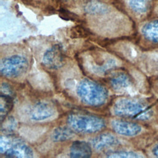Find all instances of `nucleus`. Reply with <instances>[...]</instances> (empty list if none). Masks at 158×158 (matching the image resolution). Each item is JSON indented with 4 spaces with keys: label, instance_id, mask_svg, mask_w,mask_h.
<instances>
[{
    "label": "nucleus",
    "instance_id": "17",
    "mask_svg": "<svg viewBox=\"0 0 158 158\" xmlns=\"http://www.w3.org/2000/svg\"><path fill=\"white\" fill-rule=\"evenodd\" d=\"M106 156L107 157H142L143 155L130 151H108Z\"/></svg>",
    "mask_w": 158,
    "mask_h": 158
},
{
    "label": "nucleus",
    "instance_id": "15",
    "mask_svg": "<svg viewBox=\"0 0 158 158\" xmlns=\"http://www.w3.org/2000/svg\"><path fill=\"white\" fill-rule=\"evenodd\" d=\"M150 0H128L130 8L136 14H145L149 9Z\"/></svg>",
    "mask_w": 158,
    "mask_h": 158
},
{
    "label": "nucleus",
    "instance_id": "1",
    "mask_svg": "<svg viewBox=\"0 0 158 158\" xmlns=\"http://www.w3.org/2000/svg\"><path fill=\"white\" fill-rule=\"evenodd\" d=\"M113 112L117 116L140 121L150 120L154 117L151 106L137 99L122 98L117 100L113 106Z\"/></svg>",
    "mask_w": 158,
    "mask_h": 158
},
{
    "label": "nucleus",
    "instance_id": "11",
    "mask_svg": "<svg viewBox=\"0 0 158 158\" xmlns=\"http://www.w3.org/2000/svg\"><path fill=\"white\" fill-rule=\"evenodd\" d=\"M91 144L84 141H75L70 148L71 157H89L92 154Z\"/></svg>",
    "mask_w": 158,
    "mask_h": 158
},
{
    "label": "nucleus",
    "instance_id": "18",
    "mask_svg": "<svg viewBox=\"0 0 158 158\" xmlns=\"http://www.w3.org/2000/svg\"><path fill=\"white\" fill-rule=\"evenodd\" d=\"M4 123H2V130L4 131L7 133H9L14 129H15L17 127V122L14 118L10 117L7 118V119L4 118Z\"/></svg>",
    "mask_w": 158,
    "mask_h": 158
},
{
    "label": "nucleus",
    "instance_id": "3",
    "mask_svg": "<svg viewBox=\"0 0 158 158\" xmlns=\"http://www.w3.org/2000/svg\"><path fill=\"white\" fill-rule=\"evenodd\" d=\"M67 123L75 132L92 134L101 131L106 127V121L98 116L83 114H71L67 118Z\"/></svg>",
    "mask_w": 158,
    "mask_h": 158
},
{
    "label": "nucleus",
    "instance_id": "5",
    "mask_svg": "<svg viewBox=\"0 0 158 158\" xmlns=\"http://www.w3.org/2000/svg\"><path fill=\"white\" fill-rule=\"evenodd\" d=\"M28 67V59L22 55L14 54L2 59L0 70L2 76L15 78L25 73Z\"/></svg>",
    "mask_w": 158,
    "mask_h": 158
},
{
    "label": "nucleus",
    "instance_id": "2",
    "mask_svg": "<svg viewBox=\"0 0 158 158\" xmlns=\"http://www.w3.org/2000/svg\"><path fill=\"white\" fill-rule=\"evenodd\" d=\"M77 94L83 103L93 107L102 106L108 98L107 89L88 78L83 79L78 83Z\"/></svg>",
    "mask_w": 158,
    "mask_h": 158
},
{
    "label": "nucleus",
    "instance_id": "4",
    "mask_svg": "<svg viewBox=\"0 0 158 158\" xmlns=\"http://www.w3.org/2000/svg\"><path fill=\"white\" fill-rule=\"evenodd\" d=\"M1 154L9 157H32L33 152L21 138L10 135L1 136L0 140Z\"/></svg>",
    "mask_w": 158,
    "mask_h": 158
},
{
    "label": "nucleus",
    "instance_id": "13",
    "mask_svg": "<svg viewBox=\"0 0 158 158\" xmlns=\"http://www.w3.org/2000/svg\"><path fill=\"white\" fill-rule=\"evenodd\" d=\"M75 132L69 126L56 128L52 134V139L55 142H63L70 140L75 136Z\"/></svg>",
    "mask_w": 158,
    "mask_h": 158
},
{
    "label": "nucleus",
    "instance_id": "12",
    "mask_svg": "<svg viewBox=\"0 0 158 158\" xmlns=\"http://www.w3.org/2000/svg\"><path fill=\"white\" fill-rule=\"evenodd\" d=\"M109 83L113 89L122 90L128 88L131 84V78L128 73L120 72L113 74L110 77Z\"/></svg>",
    "mask_w": 158,
    "mask_h": 158
},
{
    "label": "nucleus",
    "instance_id": "9",
    "mask_svg": "<svg viewBox=\"0 0 158 158\" xmlns=\"http://www.w3.org/2000/svg\"><path fill=\"white\" fill-rule=\"evenodd\" d=\"M92 148L96 151L100 152L115 148L120 144L118 138L110 133H101L91 140Z\"/></svg>",
    "mask_w": 158,
    "mask_h": 158
},
{
    "label": "nucleus",
    "instance_id": "19",
    "mask_svg": "<svg viewBox=\"0 0 158 158\" xmlns=\"http://www.w3.org/2000/svg\"><path fill=\"white\" fill-rule=\"evenodd\" d=\"M152 154L154 156L158 157V143H157L152 148Z\"/></svg>",
    "mask_w": 158,
    "mask_h": 158
},
{
    "label": "nucleus",
    "instance_id": "10",
    "mask_svg": "<svg viewBox=\"0 0 158 158\" xmlns=\"http://www.w3.org/2000/svg\"><path fill=\"white\" fill-rule=\"evenodd\" d=\"M141 35L144 39L155 47H158V19L146 22L141 28Z\"/></svg>",
    "mask_w": 158,
    "mask_h": 158
},
{
    "label": "nucleus",
    "instance_id": "8",
    "mask_svg": "<svg viewBox=\"0 0 158 158\" xmlns=\"http://www.w3.org/2000/svg\"><path fill=\"white\" fill-rule=\"evenodd\" d=\"M56 113L52 104L41 101L36 103L30 110V118L34 121H44L52 118Z\"/></svg>",
    "mask_w": 158,
    "mask_h": 158
},
{
    "label": "nucleus",
    "instance_id": "14",
    "mask_svg": "<svg viewBox=\"0 0 158 158\" xmlns=\"http://www.w3.org/2000/svg\"><path fill=\"white\" fill-rule=\"evenodd\" d=\"M1 118L2 122L6 117V115L10 111L13 106L12 98L10 94L2 93L1 94Z\"/></svg>",
    "mask_w": 158,
    "mask_h": 158
},
{
    "label": "nucleus",
    "instance_id": "6",
    "mask_svg": "<svg viewBox=\"0 0 158 158\" xmlns=\"http://www.w3.org/2000/svg\"><path fill=\"white\" fill-rule=\"evenodd\" d=\"M112 130L119 135L127 137L138 136L143 130L141 125L123 119H115L110 122Z\"/></svg>",
    "mask_w": 158,
    "mask_h": 158
},
{
    "label": "nucleus",
    "instance_id": "16",
    "mask_svg": "<svg viewBox=\"0 0 158 158\" xmlns=\"http://www.w3.org/2000/svg\"><path fill=\"white\" fill-rule=\"evenodd\" d=\"M85 10L89 14L101 15L106 14L108 11V7L101 2L91 1L85 6Z\"/></svg>",
    "mask_w": 158,
    "mask_h": 158
},
{
    "label": "nucleus",
    "instance_id": "7",
    "mask_svg": "<svg viewBox=\"0 0 158 158\" xmlns=\"http://www.w3.org/2000/svg\"><path fill=\"white\" fill-rule=\"evenodd\" d=\"M64 59V53L62 47L56 44L44 52L42 59V64L51 70L58 69L63 65Z\"/></svg>",
    "mask_w": 158,
    "mask_h": 158
}]
</instances>
